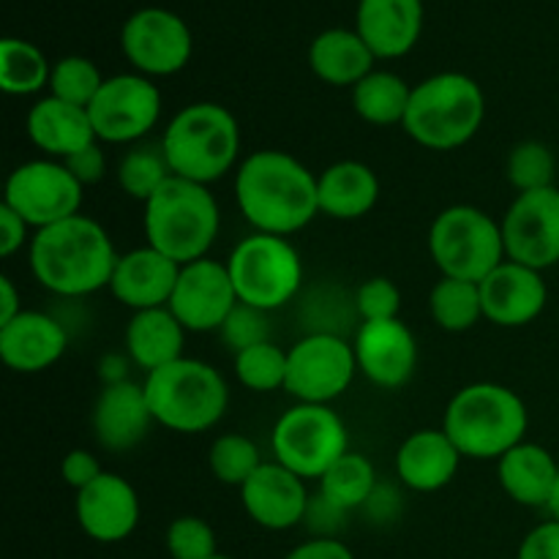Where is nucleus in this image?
<instances>
[{
    "label": "nucleus",
    "instance_id": "obj_13",
    "mask_svg": "<svg viewBox=\"0 0 559 559\" xmlns=\"http://www.w3.org/2000/svg\"><path fill=\"white\" fill-rule=\"evenodd\" d=\"M98 142L136 145L162 118V93L151 76L118 74L104 80L102 91L87 107Z\"/></svg>",
    "mask_w": 559,
    "mask_h": 559
},
{
    "label": "nucleus",
    "instance_id": "obj_51",
    "mask_svg": "<svg viewBox=\"0 0 559 559\" xmlns=\"http://www.w3.org/2000/svg\"><path fill=\"white\" fill-rule=\"evenodd\" d=\"M211 559H233V557H227V555H222V551H218V555L211 557Z\"/></svg>",
    "mask_w": 559,
    "mask_h": 559
},
{
    "label": "nucleus",
    "instance_id": "obj_19",
    "mask_svg": "<svg viewBox=\"0 0 559 559\" xmlns=\"http://www.w3.org/2000/svg\"><path fill=\"white\" fill-rule=\"evenodd\" d=\"M240 502L254 524L271 533L298 527L309 516L311 497L306 480L278 462H265L243 486Z\"/></svg>",
    "mask_w": 559,
    "mask_h": 559
},
{
    "label": "nucleus",
    "instance_id": "obj_32",
    "mask_svg": "<svg viewBox=\"0 0 559 559\" xmlns=\"http://www.w3.org/2000/svg\"><path fill=\"white\" fill-rule=\"evenodd\" d=\"M377 469L371 459L364 453H344L331 469L320 478V497L331 502L338 511L349 513L369 506L371 497L377 495Z\"/></svg>",
    "mask_w": 559,
    "mask_h": 559
},
{
    "label": "nucleus",
    "instance_id": "obj_27",
    "mask_svg": "<svg viewBox=\"0 0 559 559\" xmlns=\"http://www.w3.org/2000/svg\"><path fill=\"white\" fill-rule=\"evenodd\" d=\"M317 200L325 216L336 222H355L369 216L380 202V178L369 164L344 158L317 175Z\"/></svg>",
    "mask_w": 559,
    "mask_h": 559
},
{
    "label": "nucleus",
    "instance_id": "obj_15",
    "mask_svg": "<svg viewBox=\"0 0 559 559\" xmlns=\"http://www.w3.org/2000/svg\"><path fill=\"white\" fill-rule=\"evenodd\" d=\"M126 60L142 76H169L191 60V31L178 14L167 9H140L120 31Z\"/></svg>",
    "mask_w": 559,
    "mask_h": 559
},
{
    "label": "nucleus",
    "instance_id": "obj_40",
    "mask_svg": "<svg viewBox=\"0 0 559 559\" xmlns=\"http://www.w3.org/2000/svg\"><path fill=\"white\" fill-rule=\"evenodd\" d=\"M164 544L173 559H211L218 555L216 530L200 516H178L167 527Z\"/></svg>",
    "mask_w": 559,
    "mask_h": 559
},
{
    "label": "nucleus",
    "instance_id": "obj_30",
    "mask_svg": "<svg viewBox=\"0 0 559 559\" xmlns=\"http://www.w3.org/2000/svg\"><path fill=\"white\" fill-rule=\"evenodd\" d=\"M374 60L360 33L344 27L320 33L309 49L311 71L333 87H355L374 71Z\"/></svg>",
    "mask_w": 559,
    "mask_h": 559
},
{
    "label": "nucleus",
    "instance_id": "obj_14",
    "mask_svg": "<svg viewBox=\"0 0 559 559\" xmlns=\"http://www.w3.org/2000/svg\"><path fill=\"white\" fill-rule=\"evenodd\" d=\"M506 260L527 265L533 271H549L559 265V189L516 194L502 216Z\"/></svg>",
    "mask_w": 559,
    "mask_h": 559
},
{
    "label": "nucleus",
    "instance_id": "obj_8",
    "mask_svg": "<svg viewBox=\"0 0 559 559\" xmlns=\"http://www.w3.org/2000/svg\"><path fill=\"white\" fill-rule=\"evenodd\" d=\"M429 254L442 276L480 284L506 262L502 224L475 205H451L431 222Z\"/></svg>",
    "mask_w": 559,
    "mask_h": 559
},
{
    "label": "nucleus",
    "instance_id": "obj_43",
    "mask_svg": "<svg viewBox=\"0 0 559 559\" xmlns=\"http://www.w3.org/2000/svg\"><path fill=\"white\" fill-rule=\"evenodd\" d=\"M60 475H63L66 486H71L74 491H82L85 486H91L98 475H104V467L98 464V459L93 456L85 448H76L69 451L60 462Z\"/></svg>",
    "mask_w": 559,
    "mask_h": 559
},
{
    "label": "nucleus",
    "instance_id": "obj_29",
    "mask_svg": "<svg viewBox=\"0 0 559 559\" xmlns=\"http://www.w3.org/2000/svg\"><path fill=\"white\" fill-rule=\"evenodd\" d=\"M186 333L189 331L180 325L169 306L134 311L126 325V355L136 369L151 374V371L183 358Z\"/></svg>",
    "mask_w": 559,
    "mask_h": 559
},
{
    "label": "nucleus",
    "instance_id": "obj_37",
    "mask_svg": "<svg viewBox=\"0 0 559 559\" xmlns=\"http://www.w3.org/2000/svg\"><path fill=\"white\" fill-rule=\"evenodd\" d=\"M506 173L519 194L551 189L557 178V158L546 142L524 140L519 145H513L506 164Z\"/></svg>",
    "mask_w": 559,
    "mask_h": 559
},
{
    "label": "nucleus",
    "instance_id": "obj_50",
    "mask_svg": "<svg viewBox=\"0 0 559 559\" xmlns=\"http://www.w3.org/2000/svg\"><path fill=\"white\" fill-rule=\"evenodd\" d=\"M546 511L551 513V519H557V522H559V475H557L555 495H551V502H549V508H546Z\"/></svg>",
    "mask_w": 559,
    "mask_h": 559
},
{
    "label": "nucleus",
    "instance_id": "obj_20",
    "mask_svg": "<svg viewBox=\"0 0 559 559\" xmlns=\"http://www.w3.org/2000/svg\"><path fill=\"white\" fill-rule=\"evenodd\" d=\"M484 320L500 328H524L538 320L549 300L540 271L506 260L480 282Z\"/></svg>",
    "mask_w": 559,
    "mask_h": 559
},
{
    "label": "nucleus",
    "instance_id": "obj_11",
    "mask_svg": "<svg viewBox=\"0 0 559 559\" xmlns=\"http://www.w3.org/2000/svg\"><path fill=\"white\" fill-rule=\"evenodd\" d=\"M358 360L353 344L336 333H309L287 349V382L284 391L298 404H328L331 407L349 391Z\"/></svg>",
    "mask_w": 559,
    "mask_h": 559
},
{
    "label": "nucleus",
    "instance_id": "obj_3",
    "mask_svg": "<svg viewBox=\"0 0 559 559\" xmlns=\"http://www.w3.org/2000/svg\"><path fill=\"white\" fill-rule=\"evenodd\" d=\"M530 413L524 399L500 382H473L448 402L442 431L464 459L500 462L511 448L524 442Z\"/></svg>",
    "mask_w": 559,
    "mask_h": 559
},
{
    "label": "nucleus",
    "instance_id": "obj_21",
    "mask_svg": "<svg viewBox=\"0 0 559 559\" xmlns=\"http://www.w3.org/2000/svg\"><path fill=\"white\" fill-rule=\"evenodd\" d=\"M178 276V262L153 246H140L118 257V265L109 278V293L131 311L164 309L173 300Z\"/></svg>",
    "mask_w": 559,
    "mask_h": 559
},
{
    "label": "nucleus",
    "instance_id": "obj_38",
    "mask_svg": "<svg viewBox=\"0 0 559 559\" xmlns=\"http://www.w3.org/2000/svg\"><path fill=\"white\" fill-rule=\"evenodd\" d=\"M235 377L254 393H273L287 382V353L273 342L254 344L235 355Z\"/></svg>",
    "mask_w": 559,
    "mask_h": 559
},
{
    "label": "nucleus",
    "instance_id": "obj_24",
    "mask_svg": "<svg viewBox=\"0 0 559 559\" xmlns=\"http://www.w3.org/2000/svg\"><path fill=\"white\" fill-rule=\"evenodd\" d=\"M374 58H404L418 44L424 31L420 0H360L358 27Z\"/></svg>",
    "mask_w": 559,
    "mask_h": 559
},
{
    "label": "nucleus",
    "instance_id": "obj_35",
    "mask_svg": "<svg viewBox=\"0 0 559 559\" xmlns=\"http://www.w3.org/2000/svg\"><path fill=\"white\" fill-rule=\"evenodd\" d=\"M173 178V167H169L167 156H164L162 142H136L131 151L120 158L118 164V183L123 194L134 197L145 205L167 180Z\"/></svg>",
    "mask_w": 559,
    "mask_h": 559
},
{
    "label": "nucleus",
    "instance_id": "obj_5",
    "mask_svg": "<svg viewBox=\"0 0 559 559\" xmlns=\"http://www.w3.org/2000/svg\"><path fill=\"white\" fill-rule=\"evenodd\" d=\"M158 142L173 175L211 186L238 167L240 123L222 104L197 102L169 120Z\"/></svg>",
    "mask_w": 559,
    "mask_h": 559
},
{
    "label": "nucleus",
    "instance_id": "obj_25",
    "mask_svg": "<svg viewBox=\"0 0 559 559\" xmlns=\"http://www.w3.org/2000/svg\"><path fill=\"white\" fill-rule=\"evenodd\" d=\"M462 459L445 431L420 429L399 445L396 475L407 489L418 495H435L456 478Z\"/></svg>",
    "mask_w": 559,
    "mask_h": 559
},
{
    "label": "nucleus",
    "instance_id": "obj_31",
    "mask_svg": "<svg viewBox=\"0 0 559 559\" xmlns=\"http://www.w3.org/2000/svg\"><path fill=\"white\" fill-rule=\"evenodd\" d=\"M413 87L393 71H371L353 87V107L371 126H402Z\"/></svg>",
    "mask_w": 559,
    "mask_h": 559
},
{
    "label": "nucleus",
    "instance_id": "obj_46",
    "mask_svg": "<svg viewBox=\"0 0 559 559\" xmlns=\"http://www.w3.org/2000/svg\"><path fill=\"white\" fill-rule=\"evenodd\" d=\"M63 164L69 167V173L74 175L82 186L98 183V180L107 175V156H104V151L98 142H93V145H87L85 151L69 156Z\"/></svg>",
    "mask_w": 559,
    "mask_h": 559
},
{
    "label": "nucleus",
    "instance_id": "obj_7",
    "mask_svg": "<svg viewBox=\"0 0 559 559\" xmlns=\"http://www.w3.org/2000/svg\"><path fill=\"white\" fill-rule=\"evenodd\" d=\"M153 420L175 435H202L224 418L229 388L205 360L180 358L151 371L142 382Z\"/></svg>",
    "mask_w": 559,
    "mask_h": 559
},
{
    "label": "nucleus",
    "instance_id": "obj_23",
    "mask_svg": "<svg viewBox=\"0 0 559 559\" xmlns=\"http://www.w3.org/2000/svg\"><path fill=\"white\" fill-rule=\"evenodd\" d=\"M91 424L104 451L123 453L140 445L156 420H153L145 388L129 380L102 388L93 404Z\"/></svg>",
    "mask_w": 559,
    "mask_h": 559
},
{
    "label": "nucleus",
    "instance_id": "obj_2",
    "mask_svg": "<svg viewBox=\"0 0 559 559\" xmlns=\"http://www.w3.org/2000/svg\"><path fill=\"white\" fill-rule=\"evenodd\" d=\"M118 257L107 229L82 213L38 229L27 246L33 278L60 298H87L109 287Z\"/></svg>",
    "mask_w": 559,
    "mask_h": 559
},
{
    "label": "nucleus",
    "instance_id": "obj_26",
    "mask_svg": "<svg viewBox=\"0 0 559 559\" xmlns=\"http://www.w3.org/2000/svg\"><path fill=\"white\" fill-rule=\"evenodd\" d=\"M25 126L33 145L47 153L49 158H58V162H66L69 156L98 142L87 109L60 102L55 96L38 98L27 112Z\"/></svg>",
    "mask_w": 559,
    "mask_h": 559
},
{
    "label": "nucleus",
    "instance_id": "obj_45",
    "mask_svg": "<svg viewBox=\"0 0 559 559\" xmlns=\"http://www.w3.org/2000/svg\"><path fill=\"white\" fill-rule=\"evenodd\" d=\"M31 224L9 205H0V257L9 260L22 246H31Z\"/></svg>",
    "mask_w": 559,
    "mask_h": 559
},
{
    "label": "nucleus",
    "instance_id": "obj_49",
    "mask_svg": "<svg viewBox=\"0 0 559 559\" xmlns=\"http://www.w3.org/2000/svg\"><path fill=\"white\" fill-rule=\"evenodd\" d=\"M22 304H20V293H16L14 282L9 276H0V325L14 320L16 314H22Z\"/></svg>",
    "mask_w": 559,
    "mask_h": 559
},
{
    "label": "nucleus",
    "instance_id": "obj_1",
    "mask_svg": "<svg viewBox=\"0 0 559 559\" xmlns=\"http://www.w3.org/2000/svg\"><path fill=\"white\" fill-rule=\"evenodd\" d=\"M235 202L257 233L289 238L320 213L317 175L289 153L257 151L235 169Z\"/></svg>",
    "mask_w": 559,
    "mask_h": 559
},
{
    "label": "nucleus",
    "instance_id": "obj_17",
    "mask_svg": "<svg viewBox=\"0 0 559 559\" xmlns=\"http://www.w3.org/2000/svg\"><path fill=\"white\" fill-rule=\"evenodd\" d=\"M353 349L360 374L385 391L407 385L418 369V338L409 325H404L402 317L364 322L355 333Z\"/></svg>",
    "mask_w": 559,
    "mask_h": 559
},
{
    "label": "nucleus",
    "instance_id": "obj_33",
    "mask_svg": "<svg viewBox=\"0 0 559 559\" xmlns=\"http://www.w3.org/2000/svg\"><path fill=\"white\" fill-rule=\"evenodd\" d=\"M431 320L448 333H467L484 320V300H480V284L464 282V278H448L431 287L429 295Z\"/></svg>",
    "mask_w": 559,
    "mask_h": 559
},
{
    "label": "nucleus",
    "instance_id": "obj_39",
    "mask_svg": "<svg viewBox=\"0 0 559 559\" xmlns=\"http://www.w3.org/2000/svg\"><path fill=\"white\" fill-rule=\"evenodd\" d=\"M102 85L104 76L93 60L82 58V55H69V58H60L52 66L49 96L87 109L93 104V98L98 96V91H102Z\"/></svg>",
    "mask_w": 559,
    "mask_h": 559
},
{
    "label": "nucleus",
    "instance_id": "obj_44",
    "mask_svg": "<svg viewBox=\"0 0 559 559\" xmlns=\"http://www.w3.org/2000/svg\"><path fill=\"white\" fill-rule=\"evenodd\" d=\"M516 559H559V522L549 519V522L538 524L524 535L522 546H519Z\"/></svg>",
    "mask_w": 559,
    "mask_h": 559
},
{
    "label": "nucleus",
    "instance_id": "obj_36",
    "mask_svg": "<svg viewBox=\"0 0 559 559\" xmlns=\"http://www.w3.org/2000/svg\"><path fill=\"white\" fill-rule=\"evenodd\" d=\"M265 464L260 448L254 440L246 435H222L213 440L211 451H207V467H211L213 478L224 486H240Z\"/></svg>",
    "mask_w": 559,
    "mask_h": 559
},
{
    "label": "nucleus",
    "instance_id": "obj_28",
    "mask_svg": "<svg viewBox=\"0 0 559 559\" xmlns=\"http://www.w3.org/2000/svg\"><path fill=\"white\" fill-rule=\"evenodd\" d=\"M559 475V462L549 448L538 442H519L497 462V478L502 491L516 506L549 508Z\"/></svg>",
    "mask_w": 559,
    "mask_h": 559
},
{
    "label": "nucleus",
    "instance_id": "obj_9",
    "mask_svg": "<svg viewBox=\"0 0 559 559\" xmlns=\"http://www.w3.org/2000/svg\"><path fill=\"white\" fill-rule=\"evenodd\" d=\"M229 278L238 300L254 309H282L298 295L304 284V260L289 238L254 233L240 240L227 260Z\"/></svg>",
    "mask_w": 559,
    "mask_h": 559
},
{
    "label": "nucleus",
    "instance_id": "obj_6",
    "mask_svg": "<svg viewBox=\"0 0 559 559\" xmlns=\"http://www.w3.org/2000/svg\"><path fill=\"white\" fill-rule=\"evenodd\" d=\"M486 96L478 82L459 71H442L413 87L402 129L429 151H456L480 131Z\"/></svg>",
    "mask_w": 559,
    "mask_h": 559
},
{
    "label": "nucleus",
    "instance_id": "obj_4",
    "mask_svg": "<svg viewBox=\"0 0 559 559\" xmlns=\"http://www.w3.org/2000/svg\"><path fill=\"white\" fill-rule=\"evenodd\" d=\"M147 246L167 254L178 265L205 260L222 229V207L207 186L173 175L145 202Z\"/></svg>",
    "mask_w": 559,
    "mask_h": 559
},
{
    "label": "nucleus",
    "instance_id": "obj_48",
    "mask_svg": "<svg viewBox=\"0 0 559 559\" xmlns=\"http://www.w3.org/2000/svg\"><path fill=\"white\" fill-rule=\"evenodd\" d=\"M129 355H104L98 364V377L104 385H120V382H129Z\"/></svg>",
    "mask_w": 559,
    "mask_h": 559
},
{
    "label": "nucleus",
    "instance_id": "obj_41",
    "mask_svg": "<svg viewBox=\"0 0 559 559\" xmlns=\"http://www.w3.org/2000/svg\"><path fill=\"white\" fill-rule=\"evenodd\" d=\"M222 338L235 355L243 353V349L254 347V344L271 342V328H267V314L265 311L254 309V306L238 304L233 309V314L227 317V322L222 325Z\"/></svg>",
    "mask_w": 559,
    "mask_h": 559
},
{
    "label": "nucleus",
    "instance_id": "obj_10",
    "mask_svg": "<svg viewBox=\"0 0 559 559\" xmlns=\"http://www.w3.org/2000/svg\"><path fill=\"white\" fill-rule=\"evenodd\" d=\"M271 451L273 462L298 478L320 480L349 453V431L328 404H295L273 426Z\"/></svg>",
    "mask_w": 559,
    "mask_h": 559
},
{
    "label": "nucleus",
    "instance_id": "obj_47",
    "mask_svg": "<svg viewBox=\"0 0 559 559\" xmlns=\"http://www.w3.org/2000/svg\"><path fill=\"white\" fill-rule=\"evenodd\" d=\"M284 559H355L347 544L331 538V535H320V538H311L306 544L295 546Z\"/></svg>",
    "mask_w": 559,
    "mask_h": 559
},
{
    "label": "nucleus",
    "instance_id": "obj_16",
    "mask_svg": "<svg viewBox=\"0 0 559 559\" xmlns=\"http://www.w3.org/2000/svg\"><path fill=\"white\" fill-rule=\"evenodd\" d=\"M238 304L240 300L233 278H229L227 262L205 257V260L180 265L169 311L178 317V322L189 333L222 331V325Z\"/></svg>",
    "mask_w": 559,
    "mask_h": 559
},
{
    "label": "nucleus",
    "instance_id": "obj_42",
    "mask_svg": "<svg viewBox=\"0 0 559 559\" xmlns=\"http://www.w3.org/2000/svg\"><path fill=\"white\" fill-rule=\"evenodd\" d=\"M355 309L364 322L396 320L399 311H402V293L391 278L371 276L355 293Z\"/></svg>",
    "mask_w": 559,
    "mask_h": 559
},
{
    "label": "nucleus",
    "instance_id": "obj_22",
    "mask_svg": "<svg viewBox=\"0 0 559 559\" xmlns=\"http://www.w3.org/2000/svg\"><path fill=\"white\" fill-rule=\"evenodd\" d=\"M69 347L63 322L47 311L25 309L0 325V358L16 374H38L58 364Z\"/></svg>",
    "mask_w": 559,
    "mask_h": 559
},
{
    "label": "nucleus",
    "instance_id": "obj_12",
    "mask_svg": "<svg viewBox=\"0 0 559 559\" xmlns=\"http://www.w3.org/2000/svg\"><path fill=\"white\" fill-rule=\"evenodd\" d=\"M85 186L58 158H33L11 169L5 178L3 205L20 213L33 233L80 216Z\"/></svg>",
    "mask_w": 559,
    "mask_h": 559
},
{
    "label": "nucleus",
    "instance_id": "obj_18",
    "mask_svg": "<svg viewBox=\"0 0 559 559\" xmlns=\"http://www.w3.org/2000/svg\"><path fill=\"white\" fill-rule=\"evenodd\" d=\"M74 516L82 533L96 544H120L140 524V495L118 473L104 469L91 486L76 491Z\"/></svg>",
    "mask_w": 559,
    "mask_h": 559
},
{
    "label": "nucleus",
    "instance_id": "obj_34",
    "mask_svg": "<svg viewBox=\"0 0 559 559\" xmlns=\"http://www.w3.org/2000/svg\"><path fill=\"white\" fill-rule=\"evenodd\" d=\"M52 66L47 55L31 41L22 38H3L0 41V87L9 96H33L49 87Z\"/></svg>",
    "mask_w": 559,
    "mask_h": 559
}]
</instances>
